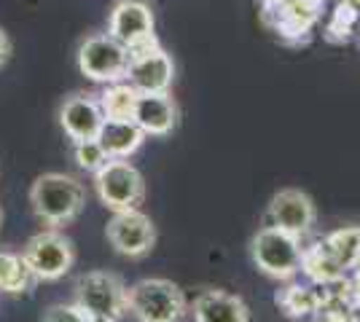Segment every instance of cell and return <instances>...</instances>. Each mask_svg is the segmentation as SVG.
<instances>
[{"label":"cell","instance_id":"cell-1","mask_svg":"<svg viewBox=\"0 0 360 322\" xmlns=\"http://www.w3.org/2000/svg\"><path fill=\"white\" fill-rule=\"evenodd\" d=\"M30 207L46 229H65L86 207V191L73 175L44 172L30 185Z\"/></svg>","mask_w":360,"mask_h":322},{"label":"cell","instance_id":"cell-2","mask_svg":"<svg viewBox=\"0 0 360 322\" xmlns=\"http://www.w3.org/2000/svg\"><path fill=\"white\" fill-rule=\"evenodd\" d=\"M127 314L135 322H180L188 314V298L178 282L146 276L127 288Z\"/></svg>","mask_w":360,"mask_h":322},{"label":"cell","instance_id":"cell-3","mask_svg":"<svg viewBox=\"0 0 360 322\" xmlns=\"http://www.w3.org/2000/svg\"><path fill=\"white\" fill-rule=\"evenodd\" d=\"M301 255H304L301 239L274 226H261L250 239V258L255 269L277 282H288L299 274Z\"/></svg>","mask_w":360,"mask_h":322},{"label":"cell","instance_id":"cell-4","mask_svg":"<svg viewBox=\"0 0 360 322\" xmlns=\"http://www.w3.org/2000/svg\"><path fill=\"white\" fill-rule=\"evenodd\" d=\"M94 191L110 213L140 210L146 201V180L129 159H110L100 172H94Z\"/></svg>","mask_w":360,"mask_h":322},{"label":"cell","instance_id":"cell-5","mask_svg":"<svg viewBox=\"0 0 360 322\" xmlns=\"http://www.w3.org/2000/svg\"><path fill=\"white\" fill-rule=\"evenodd\" d=\"M22 255L38 282H57L73 269L75 245L62 229H44L27 239Z\"/></svg>","mask_w":360,"mask_h":322},{"label":"cell","instance_id":"cell-6","mask_svg":"<svg viewBox=\"0 0 360 322\" xmlns=\"http://www.w3.org/2000/svg\"><path fill=\"white\" fill-rule=\"evenodd\" d=\"M78 70L94 83H119L127 81L129 51L110 32H94L78 46Z\"/></svg>","mask_w":360,"mask_h":322},{"label":"cell","instance_id":"cell-7","mask_svg":"<svg viewBox=\"0 0 360 322\" xmlns=\"http://www.w3.org/2000/svg\"><path fill=\"white\" fill-rule=\"evenodd\" d=\"M73 304L89 317L119 320L127 314V285L113 271H86L75 279Z\"/></svg>","mask_w":360,"mask_h":322},{"label":"cell","instance_id":"cell-8","mask_svg":"<svg viewBox=\"0 0 360 322\" xmlns=\"http://www.w3.org/2000/svg\"><path fill=\"white\" fill-rule=\"evenodd\" d=\"M108 245L124 258H143L156 245V226L143 210L113 213L105 226Z\"/></svg>","mask_w":360,"mask_h":322},{"label":"cell","instance_id":"cell-9","mask_svg":"<svg viewBox=\"0 0 360 322\" xmlns=\"http://www.w3.org/2000/svg\"><path fill=\"white\" fill-rule=\"evenodd\" d=\"M153 11L143 0H119L108 16V32L119 41L127 51H137L150 43H159L153 32Z\"/></svg>","mask_w":360,"mask_h":322},{"label":"cell","instance_id":"cell-10","mask_svg":"<svg viewBox=\"0 0 360 322\" xmlns=\"http://www.w3.org/2000/svg\"><path fill=\"white\" fill-rule=\"evenodd\" d=\"M269 223L280 231H288L290 236L304 239L307 234H312L317 223V207L312 196L301 188H283L277 191L269 201V210H266Z\"/></svg>","mask_w":360,"mask_h":322},{"label":"cell","instance_id":"cell-11","mask_svg":"<svg viewBox=\"0 0 360 322\" xmlns=\"http://www.w3.org/2000/svg\"><path fill=\"white\" fill-rule=\"evenodd\" d=\"M172 81H175V65L162 43L129 51L127 83H132L137 92H169Z\"/></svg>","mask_w":360,"mask_h":322},{"label":"cell","instance_id":"cell-12","mask_svg":"<svg viewBox=\"0 0 360 322\" xmlns=\"http://www.w3.org/2000/svg\"><path fill=\"white\" fill-rule=\"evenodd\" d=\"M103 123H105V116H103L100 100L94 94L75 92L60 105V126L70 142L97 140Z\"/></svg>","mask_w":360,"mask_h":322},{"label":"cell","instance_id":"cell-13","mask_svg":"<svg viewBox=\"0 0 360 322\" xmlns=\"http://www.w3.org/2000/svg\"><path fill=\"white\" fill-rule=\"evenodd\" d=\"M132 121L146 137H165L178 123V105L169 92H137Z\"/></svg>","mask_w":360,"mask_h":322},{"label":"cell","instance_id":"cell-14","mask_svg":"<svg viewBox=\"0 0 360 322\" xmlns=\"http://www.w3.org/2000/svg\"><path fill=\"white\" fill-rule=\"evenodd\" d=\"M194 322H250V307L229 290H202L191 307Z\"/></svg>","mask_w":360,"mask_h":322},{"label":"cell","instance_id":"cell-15","mask_svg":"<svg viewBox=\"0 0 360 322\" xmlns=\"http://www.w3.org/2000/svg\"><path fill=\"white\" fill-rule=\"evenodd\" d=\"M97 142L103 145L108 159H132L146 142V132L135 121H108L103 123Z\"/></svg>","mask_w":360,"mask_h":322},{"label":"cell","instance_id":"cell-16","mask_svg":"<svg viewBox=\"0 0 360 322\" xmlns=\"http://www.w3.org/2000/svg\"><path fill=\"white\" fill-rule=\"evenodd\" d=\"M38 279L32 276L30 266L22 253L14 250H0V295H19V293L32 290Z\"/></svg>","mask_w":360,"mask_h":322},{"label":"cell","instance_id":"cell-17","mask_svg":"<svg viewBox=\"0 0 360 322\" xmlns=\"http://www.w3.org/2000/svg\"><path fill=\"white\" fill-rule=\"evenodd\" d=\"M97 100H100L103 116H105L108 121H132L137 89L132 83H127V81L108 83L105 89L97 94Z\"/></svg>","mask_w":360,"mask_h":322},{"label":"cell","instance_id":"cell-18","mask_svg":"<svg viewBox=\"0 0 360 322\" xmlns=\"http://www.w3.org/2000/svg\"><path fill=\"white\" fill-rule=\"evenodd\" d=\"M301 271H307L315 282H323V285L336 282V279H342V276H345V269H342L339 261L333 258V253L328 250L326 242L312 245V247H304V255H301Z\"/></svg>","mask_w":360,"mask_h":322},{"label":"cell","instance_id":"cell-19","mask_svg":"<svg viewBox=\"0 0 360 322\" xmlns=\"http://www.w3.org/2000/svg\"><path fill=\"white\" fill-rule=\"evenodd\" d=\"M333 258L339 261L342 269H355L360 263V229H342L333 231L326 239Z\"/></svg>","mask_w":360,"mask_h":322},{"label":"cell","instance_id":"cell-20","mask_svg":"<svg viewBox=\"0 0 360 322\" xmlns=\"http://www.w3.org/2000/svg\"><path fill=\"white\" fill-rule=\"evenodd\" d=\"M70 145H73L75 164L84 169V172H89V175L100 172V169L110 161V159L105 156V151H103V145H100L97 140H81V142H70Z\"/></svg>","mask_w":360,"mask_h":322},{"label":"cell","instance_id":"cell-21","mask_svg":"<svg viewBox=\"0 0 360 322\" xmlns=\"http://www.w3.org/2000/svg\"><path fill=\"white\" fill-rule=\"evenodd\" d=\"M44 322H89V314L78 304H54L46 309Z\"/></svg>","mask_w":360,"mask_h":322},{"label":"cell","instance_id":"cell-22","mask_svg":"<svg viewBox=\"0 0 360 322\" xmlns=\"http://www.w3.org/2000/svg\"><path fill=\"white\" fill-rule=\"evenodd\" d=\"M11 51H14V46H11V38H8V32L0 27V67L11 60Z\"/></svg>","mask_w":360,"mask_h":322},{"label":"cell","instance_id":"cell-23","mask_svg":"<svg viewBox=\"0 0 360 322\" xmlns=\"http://www.w3.org/2000/svg\"><path fill=\"white\" fill-rule=\"evenodd\" d=\"M89 322H119V320H110V317H89Z\"/></svg>","mask_w":360,"mask_h":322},{"label":"cell","instance_id":"cell-24","mask_svg":"<svg viewBox=\"0 0 360 322\" xmlns=\"http://www.w3.org/2000/svg\"><path fill=\"white\" fill-rule=\"evenodd\" d=\"M0 226H3V210H0Z\"/></svg>","mask_w":360,"mask_h":322}]
</instances>
